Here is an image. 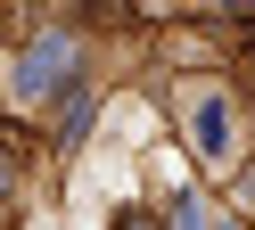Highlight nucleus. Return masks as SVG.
<instances>
[{"mask_svg":"<svg viewBox=\"0 0 255 230\" xmlns=\"http://www.w3.org/2000/svg\"><path fill=\"white\" fill-rule=\"evenodd\" d=\"M173 230H206V206H198V197H181V222H173Z\"/></svg>","mask_w":255,"mask_h":230,"instance_id":"nucleus-3","label":"nucleus"},{"mask_svg":"<svg viewBox=\"0 0 255 230\" xmlns=\"http://www.w3.org/2000/svg\"><path fill=\"white\" fill-rule=\"evenodd\" d=\"M189 140H198L206 164H231L239 156V123H231V99H222V91H198V99H189Z\"/></svg>","mask_w":255,"mask_h":230,"instance_id":"nucleus-1","label":"nucleus"},{"mask_svg":"<svg viewBox=\"0 0 255 230\" xmlns=\"http://www.w3.org/2000/svg\"><path fill=\"white\" fill-rule=\"evenodd\" d=\"M116 230H156V222H148V214H124V222H116Z\"/></svg>","mask_w":255,"mask_h":230,"instance_id":"nucleus-4","label":"nucleus"},{"mask_svg":"<svg viewBox=\"0 0 255 230\" xmlns=\"http://www.w3.org/2000/svg\"><path fill=\"white\" fill-rule=\"evenodd\" d=\"M58 74H74V41H66V33H50V41H33V49L17 58V82H8V91H17V107H33Z\"/></svg>","mask_w":255,"mask_h":230,"instance_id":"nucleus-2","label":"nucleus"}]
</instances>
